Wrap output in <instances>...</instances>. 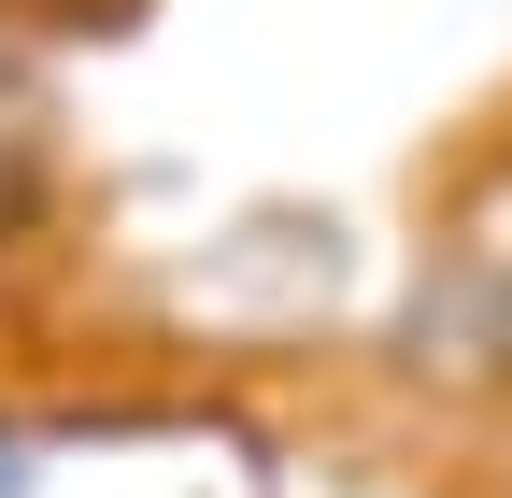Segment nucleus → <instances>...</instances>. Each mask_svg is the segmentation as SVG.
Returning a JSON list of instances; mask_svg holds the SVG:
<instances>
[{"instance_id": "nucleus-1", "label": "nucleus", "mask_w": 512, "mask_h": 498, "mask_svg": "<svg viewBox=\"0 0 512 498\" xmlns=\"http://www.w3.org/2000/svg\"><path fill=\"white\" fill-rule=\"evenodd\" d=\"M0 498H15V442H0Z\"/></svg>"}]
</instances>
